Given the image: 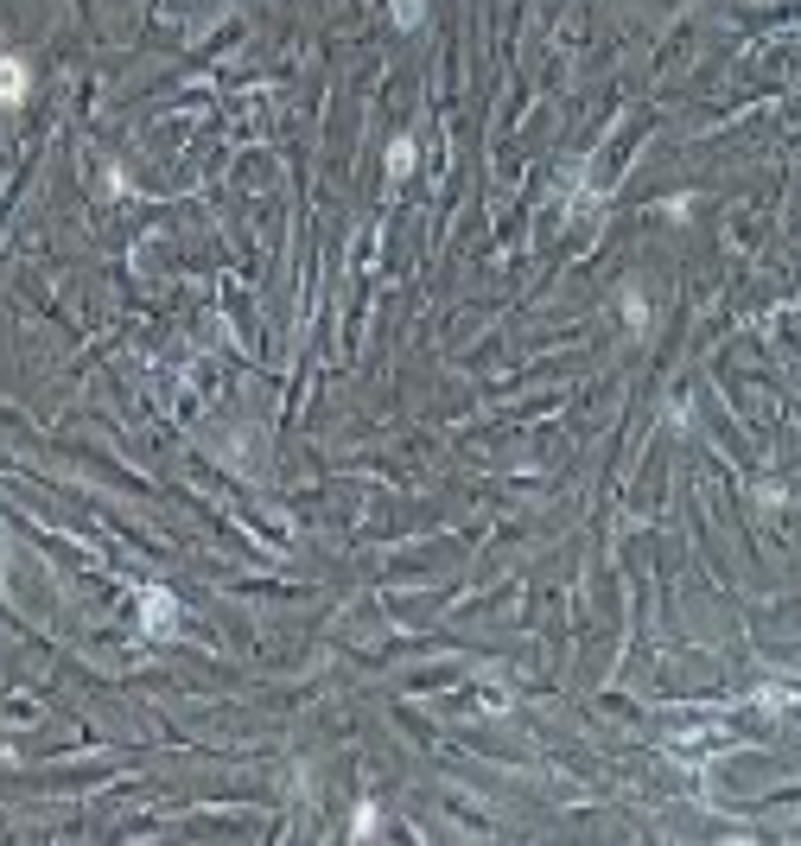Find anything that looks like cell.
Returning a JSON list of instances; mask_svg holds the SVG:
<instances>
[{"instance_id": "obj_1", "label": "cell", "mask_w": 801, "mask_h": 846, "mask_svg": "<svg viewBox=\"0 0 801 846\" xmlns=\"http://www.w3.org/2000/svg\"><path fill=\"white\" fill-rule=\"evenodd\" d=\"M147 624H153V630L172 624V598H166V592H147Z\"/></svg>"}]
</instances>
